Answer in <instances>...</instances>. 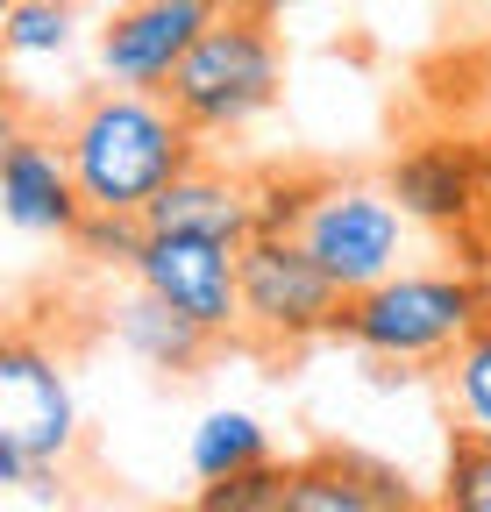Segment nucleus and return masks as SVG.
<instances>
[{
  "instance_id": "8",
  "label": "nucleus",
  "mask_w": 491,
  "mask_h": 512,
  "mask_svg": "<svg viewBox=\"0 0 491 512\" xmlns=\"http://www.w3.org/2000/svg\"><path fill=\"white\" fill-rule=\"evenodd\" d=\"M235 8V0H121L100 29V79L164 93L186 50Z\"/></svg>"
},
{
  "instance_id": "9",
  "label": "nucleus",
  "mask_w": 491,
  "mask_h": 512,
  "mask_svg": "<svg viewBox=\"0 0 491 512\" xmlns=\"http://www.w3.org/2000/svg\"><path fill=\"white\" fill-rule=\"evenodd\" d=\"M0 207H8V221L22 235L72 242V228L86 221V200H79V178H72L65 143L15 128L8 150H0Z\"/></svg>"
},
{
  "instance_id": "13",
  "label": "nucleus",
  "mask_w": 491,
  "mask_h": 512,
  "mask_svg": "<svg viewBox=\"0 0 491 512\" xmlns=\"http://www.w3.org/2000/svg\"><path fill=\"white\" fill-rule=\"evenodd\" d=\"M107 328H114V342L129 349L136 363H150V370H164V377H186V370H200V356L214 349V335L200 328V320H186L178 306H164L157 292H129V299H114L107 306Z\"/></svg>"
},
{
  "instance_id": "5",
  "label": "nucleus",
  "mask_w": 491,
  "mask_h": 512,
  "mask_svg": "<svg viewBox=\"0 0 491 512\" xmlns=\"http://www.w3.org/2000/svg\"><path fill=\"white\" fill-rule=\"evenodd\" d=\"M299 242L314 249V264L342 285V292H371L378 278L399 271L406 256V207L378 185L356 178H321L314 200L299 214Z\"/></svg>"
},
{
  "instance_id": "10",
  "label": "nucleus",
  "mask_w": 491,
  "mask_h": 512,
  "mask_svg": "<svg viewBox=\"0 0 491 512\" xmlns=\"http://www.w3.org/2000/svg\"><path fill=\"white\" fill-rule=\"evenodd\" d=\"M285 512H435L392 463L349 456V448H321V456L292 463Z\"/></svg>"
},
{
  "instance_id": "19",
  "label": "nucleus",
  "mask_w": 491,
  "mask_h": 512,
  "mask_svg": "<svg viewBox=\"0 0 491 512\" xmlns=\"http://www.w3.org/2000/svg\"><path fill=\"white\" fill-rule=\"evenodd\" d=\"M435 512H491V434H456L449 441Z\"/></svg>"
},
{
  "instance_id": "12",
  "label": "nucleus",
  "mask_w": 491,
  "mask_h": 512,
  "mask_svg": "<svg viewBox=\"0 0 491 512\" xmlns=\"http://www.w3.org/2000/svg\"><path fill=\"white\" fill-rule=\"evenodd\" d=\"M477 157L456 150V143H420L392 164L385 192L406 207V221H435V228H456L477 214Z\"/></svg>"
},
{
  "instance_id": "14",
  "label": "nucleus",
  "mask_w": 491,
  "mask_h": 512,
  "mask_svg": "<svg viewBox=\"0 0 491 512\" xmlns=\"http://www.w3.org/2000/svg\"><path fill=\"white\" fill-rule=\"evenodd\" d=\"M186 463H193V477H200V484L242 477V470L271 463V434H264V420H257V413H242V406H214V413L193 427V441H186Z\"/></svg>"
},
{
  "instance_id": "16",
  "label": "nucleus",
  "mask_w": 491,
  "mask_h": 512,
  "mask_svg": "<svg viewBox=\"0 0 491 512\" xmlns=\"http://www.w3.org/2000/svg\"><path fill=\"white\" fill-rule=\"evenodd\" d=\"M72 36H79L72 0H8V29H0L8 57H65Z\"/></svg>"
},
{
  "instance_id": "17",
  "label": "nucleus",
  "mask_w": 491,
  "mask_h": 512,
  "mask_svg": "<svg viewBox=\"0 0 491 512\" xmlns=\"http://www.w3.org/2000/svg\"><path fill=\"white\" fill-rule=\"evenodd\" d=\"M285 491H292V463H257L242 477H221V484H200L186 512H285Z\"/></svg>"
},
{
  "instance_id": "2",
  "label": "nucleus",
  "mask_w": 491,
  "mask_h": 512,
  "mask_svg": "<svg viewBox=\"0 0 491 512\" xmlns=\"http://www.w3.org/2000/svg\"><path fill=\"white\" fill-rule=\"evenodd\" d=\"M484 313L491 292L470 271H392L371 292H349L335 335L378 363H449Z\"/></svg>"
},
{
  "instance_id": "4",
  "label": "nucleus",
  "mask_w": 491,
  "mask_h": 512,
  "mask_svg": "<svg viewBox=\"0 0 491 512\" xmlns=\"http://www.w3.org/2000/svg\"><path fill=\"white\" fill-rule=\"evenodd\" d=\"M349 292L314 264V249L299 235H250L242 242V335H257L264 349H292L306 335L342 328Z\"/></svg>"
},
{
  "instance_id": "11",
  "label": "nucleus",
  "mask_w": 491,
  "mask_h": 512,
  "mask_svg": "<svg viewBox=\"0 0 491 512\" xmlns=\"http://www.w3.org/2000/svg\"><path fill=\"white\" fill-rule=\"evenodd\" d=\"M150 228H178V235H214V242H250L257 235V185H242L214 164H193L186 178L164 185V200L143 214Z\"/></svg>"
},
{
  "instance_id": "1",
  "label": "nucleus",
  "mask_w": 491,
  "mask_h": 512,
  "mask_svg": "<svg viewBox=\"0 0 491 512\" xmlns=\"http://www.w3.org/2000/svg\"><path fill=\"white\" fill-rule=\"evenodd\" d=\"M57 143H65L79 200L93 214H136V221L164 200L171 178L200 164V128L171 107V93H143V86L86 93L65 114Z\"/></svg>"
},
{
  "instance_id": "18",
  "label": "nucleus",
  "mask_w": 491,
  "mask_h": 512,
  "mask_svg": "<svg viewBox=\"0 0 491 512\" xmlns=\"http://www.w3.org/2000/svg\"><path fill=\"white\" fill-rule=\"evenodd\" d=\"M143 242H150V221H136V214H93L86 207V221L72 228V249L86 256V264L93 271H121V278H136Z\"/></svg>"
},
{
  "instance_id": "20",
  "label": "nucleus",
  "mask_w": 491,
  "mask_h": 512,
  "mask_svg": "<svg viewBox=\"0 0 491 512\" xmlns=\"http://www.w3.org/2000/svg\"><path fill=\"white\" fill-rule=\"evenodd\" d=\"M314 185L321 178H264L257 185V228L264 235H299V214L314 200Z\"/></svg>"
},
{
  "instance_id": "7",
  "label": "nucleus",
  "mask_w": 491,
  "mask_h": 512,
  "mask_svg": "<svg viewBox=\"0 0 491 512\" xmlns=\"http://www.w3.org/2000/svg\"><path fill=\"white\" fill-rule=\"evenodd\" d=\"M136 285L157 292L164 306H178L186 320H200L214 342L242 328V249L235 242L150 228V242L136 256Z\"/></svg>"
},
{
  "instance_id": "21",
  "label": "nucleus",
  "mask_w": 491,
  "mask_h": 512,
  "mask_svg": "<svg viewBox=\"0 0 491 512\" xmlns=\"http://www.w3.org/2000/svg\"><path fill=\"white\" fill-rule=\"evenodd\" d=\"M264 15H285V8H306V0H257Z\"/></svg>"
},
{
  "instance_id": "3",
  "label": "nucleus",
  "mask_w": 491,
  "mask_h": 512,
  "mask_svg": "<svg viewBox=\"0 0 491 512\" xmlns=\"http://www.w3.org/2000/svg\"><path fill=\"white\" fill-rule=\"evenodd\" d=\"M285 86V50H278V29L257 0H235V8L186 50V64L171 72V107L186 114L207 136H242Z\"/></svg>"
},
{
  "instance_id": "15",
  "label": "nucleus",
  "mask_w": 491,
  "mask_h": 512,
  "mask_svg": "<svg viewBox=\"0 0 491 512\" xmlns=\"http://www.w3.org/2000/svg\"><path fill=\"white\" fill-rule=\"evenodd\" d=\"M442 384H449L456 434H491V313L477 320V335L442 363Z\"/></svg>"
},
{
  "instance_id": "6",
  "label": "nucleus",
  "mask_w": 491,
  "mask_h": 512,
  "mask_svg": "<svg viewBox=\"0 0 491 512\" xmlns=\"http://www.w3.org/2000/svg\"><path fill=\"white\" fill-rule=\"evenodd\" d=\"M0 448L29 470H57L79 448V399L72 377L36 335L0 342Z\"/></svg>"
}]
</instances>
